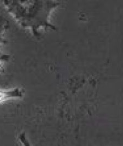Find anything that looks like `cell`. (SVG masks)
I'll use <instances>...</instances> for the list:
<instances>
[{"label": "cell", "mask_w": 123, "mask_h": 146, "mask_svg": "<svg viewBox=\"0 0 123 146\" xmlns=\"http://www.w3.org/2000/svg\"><path fill=\"white\" fill-rule=\"evenodd\" d=\"M23 94V89L19 88L0 89V104L9 99L21 98Z\"/></svg>", "instance_id": "obj_1"}, {"label": "cell", "mask_w": 123, "mask_h": 146, "mask_svg": "<svg viewBox=\"0 0 123 146\" xmlns=\"http://www.w3.org/2000/svg\"><path fill=\"white\" fill-rule=\"evenodd\" d=\"M18 139L23 146H32L25 133H21L18 136Z\"/></svg>", "instance_id": "obj_2"}]
</instances>
